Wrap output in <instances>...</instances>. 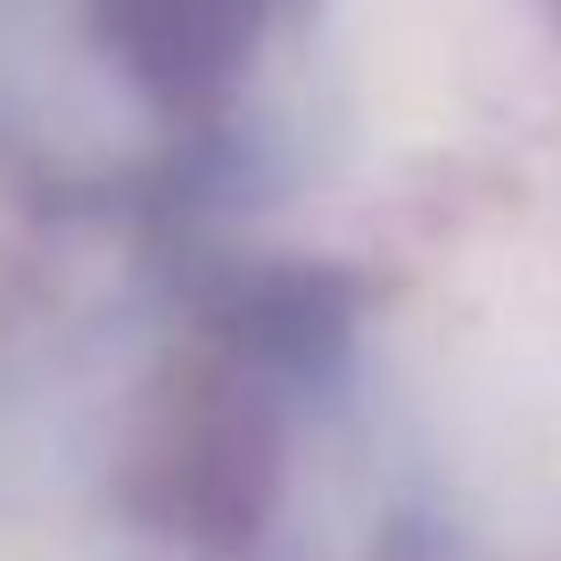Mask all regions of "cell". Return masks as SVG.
Here are the masks:
<instances>
[{
	"instance_id": "cell-1",
	"label": "cell",
	"mask_w": 561,
	"mask_h": 561,
	"mask_svg": "<svg viewBox=\"0 0 561 561\" xmlns=\"http://www.w3.org/2000/svg\"><path fill=\"white\" fill-rule=\"evenodd\" d=\"M18 158L58 198L191 231L289 174L314 116V0H50Z\"/></svg>"
}]
</instances>
